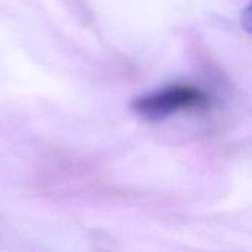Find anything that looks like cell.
<instances>
[{
    "label": "cell",
    "mask_w": 252,
    "mask_h": 252,
    "mask_svg": "<svg viewBox=\"0 0 252 252\" xmlns=\"http://www.w3.org/2000/svg\"><path fill=\"white\" fill-rule=\"evenodd\" d=\"M208 103L207 94L188 84H173L134 99L133 111L148 121H161L180 111L204 108Z\"/></svg>",
    "instance_id": "obj_1"
},
{
    "label": "cell",
    "mask_w": 252,
    "mask_h": 252,
    "mask_svg": "<svg viewBox=\"0 0 252 252\" xmlns=\"http://www.w3.org/2000/svg\"><path fill=\"white\" fill-rule=\"evenodd\" d=\"M241 21H242L244 28H245L248 32H251L252 34V0L251 3L244 9L242 16H241Z\"/></svg>",
    "instance_id": "obj_2"
}]
</instances>
